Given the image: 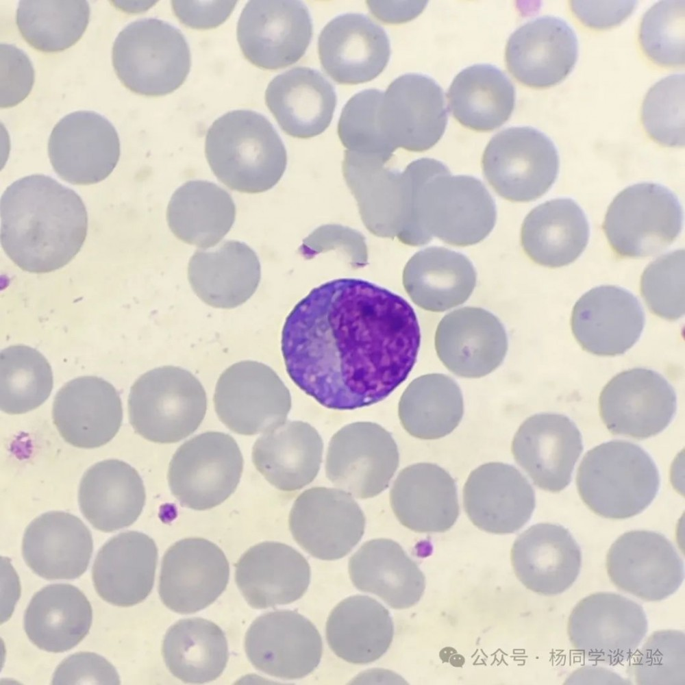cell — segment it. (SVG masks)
I'll return each mask as SVG.
<instances>
[{"instance_id": "6da1fadb", "label": "cell", "mask_w": 685, "mask_h": 685, "mask_svg": "<svg viewBox=\"0 0 685 685\" xmlns=\"http://www.w3.org/2000/svg\"><path fill=\"white\" fill-rule=\"evenodd\" d=\"M420 342L411 305L357 278L313 288L286 317L281 340L294 383L324 407L340 410L386 399L409 375Z\"/></svg>"}, {"instance_id": "7a4b0ae2", "label": "cell", "mask_w": 685, "mask_h": 685, "mask_svg": "<svg viewBox=\"0 0 685 685\" xmlns=\"http://www.w3.org/2000/svg\"><path fill=\"white\" fill-rule=\"evenodd\" d=\"M1 244L20 269L49 273L67 264L86 239L88 215L80 197L49 176L24 177L1 198Z\"/></svg>"}, {"instance_id": "3957f363", "label": "cell", "mask_w": 685, "mask_h": 685, "mask_svg": "<svg viewBox=\"0 0 685 685\" xmlns=\"http://www.w3.org/2000/svg\"><path fill=\"white\" fill-rule=\"evenodd\" d=\"M388 161L345 150L342 170L353 195L362 221L373 235L397 238L421 246L415 216L419 188L429 176L447 168L428 158L412 161L403 171L386 166Z\"/></svg>"}, {"instance_id": "277c9868", "label": "cell", "mask_w": 685, "mask_h": 685, "mask_svg": "<svg viewBox=\"0 0 685 685\" xmlns=\"http://www.w3.org/2000/svg\"><path fill=\"white\" fill-rule=\"evenodd\" d=\"M205 153L220 182L245 193L271 189L287 165L279 134L264 115L251 110L229 111L216 119L206 134Z\"/></svg>"}, {"instance_id": "5b68a950", "label": "cell", "mask_w": 685, "mask_h": 685, "mask_svg": "<svg viewBox=\"0 0 685 685\" xmlns=\"http://www.w3.org/2000/svg\"><path fill=\"white\" fill-rule=\"evenodd\" d=\"M576 485L582 500L595 514L625 519L651 503L659 491L660 474L653 459L640 446L611 440L584 455Z\"/></svg>"}, {"instance_id": "8992f818", "label": "cell", "mask_w": 685, "mask_h": 685, "mask_svg": "<svg viewBox=\"0 0 685 685\" xmlns=\"http://www.w3.org/2000/svg\"><path fill=\"white\" fill-rule=\"evenodd\" d=\"M415 214L423 245L433 237L456 247L486 238L497 219L495 203L478 179L452 175L449 169L435 173L420 186Z\"/></svg>"}, {"instance_id": "52a82bcc", "label": "cell", "mask_w": 685, "mask_h": 685, "mask_svg": "<svg viewBox=\"0 0 685 685\" xmlns=\"http://www.w3.org/2000/svg\"><path fill=\"white\" fill-rule=\"evenodd\" d=\"M112 64L121 83L149 97L169 94L186 80L191 66L188 42L179 29L153 18L133 21L112 47Z\"/></svg>"}, {"instance_id": "ba28073f", "label": "cell", "mask_w": 685, "mask_h": 685, "mask_svg": "<svg viewBox=\"0 0 685 685\" xmlns=\"http://www.w3.org/2000/svg\"><path fill=\"white\" fill-rule=\"evenodd\" d=\"M206 391L199 379L179 366H164L139 377L128 397L129 422L144 438L173 443L192 434L204 419Z\"/></svg>"}, {"instance_id": "9c48e42d", "label": "cell", "mask_w": 685, "mask_h": 685, "mask_svg": "<svg viewBox=\"0 0 685 685\" xmlns=\"http://www.w3.org/2000/svg\"><path fill=\"white\" fill-rule=\"evenodd\" d=\"M682 220L681 204L672 191L658 184L643 182L628 186L614 198L602 228L618 257L638 258L670 246L682 230Z\"/></svg>"}, {"instance_id": "30bf717a", "label": "cell", "mask_w": 685, "mask_h": 685, "mask_svg": "<svg viewBox=\"0 0 685 685\" xmlns=\"http://www.w3.org/2000/svg\"><path fill=\"white\" fill-rule=\"evenodd\" d=\"M553 142L532 127H512L494 136L482 155L484 176L493 190L512 202H529L546 193L559 172Z\"/></svg>"}, {"instance_id": "8fae6325", "label": "cell", "mask_w": 685, "mask_h": 685, "mask_svg": "<svg viewBox=\"0 0 685 685\" xmlns=\"http://www.w3.org/2000/svg\"><path fill=\"white\" fill-rule=\"evenodd\" d=\"M243 458L236 441L220 432L192 437L175 452L167 478L181 506L195 510L216 507L236 489Z\"/></svg>"}, {"instance_id": "7c38bea8", "label": "cell", "mask_w": 685, "mask_h": 685, "mask_svg": "<svg viewBox=\"0 0 685 685\" xmlns=\"http://www.w3.org/2000/svg\"><path fill=\"white\" fill-rule=\"evenodd\" d=\"M647 629L640 604L610 592L581 599L567 622L569 640L575 651L588 660L613 666L632 658Z\"/></svg>"}, {"instance_id": "4fadbf2b", "label": "cell", "mask_w": 685, "mask_h": 685, "mask_svg": "<svg viewBox=\"0 0 685 685\" xmlns=\"http://www.w3.org/2000/svg\"><path fill=\"white\" fill-rule=\"evenodd\" d=\"M220 421L246 436L271 432L286 421L291 408L289 390L266 364L236 362L220 375L213 397Z\"/></svg>"}, {"instance_id": "5bb4252c", "label": "cell", "mask_w": 685, "mask_h": 685, "mask_svg": "<svg viewBox=\"0 0 685 685\" xmlns=\"http://www.w3.org/2000/svg\"><path fill=\"white\" fill-rule=\"evenodd\" d=\"M397 445L377 423L355 422L331 438L325 460L327 479L357 499L374 497L389 486L399 466Z\"/></svg>"}, {"instance_id": "9a60e30c", "label": "cell", "mask_w": 685, "mask_h": 685, "mask_svg": "<svg viewBox=\"0 0 685 685\" xmlns=\"http://www.w3.org/2000/svg\"><path fill=\"white\" fill-rule=\"evenodd\" d=\"M308 8L293 0H252L243 8L237 25L242 54L255 66L276 70L297 62L312 36Z\"/></svg>"}, {"instance_id": "2e32d148", "label": "cell", "mask_w": 685, "mask_h": 685, "mask_svg": "<svg viewBox=\"0 0 685 685\" xmlns=\"http://www.w3.org/2000/svg\"><path fill=\"white\" fill-rule=\"evenodd\" d=\"M677 410L673 386L646 368L621 372L602 389L599 415L610 433L636 439L654 436L667 428Z\"/></svg>"}, {"instance_id": "e0dca14e", "label": "cell", "mask_w": 685, "mask_h": 685, "mask_svg": "<svg viewBox=\"0 0 685 685\" xmlns=\"http://www.w3.org/2000/svg\"><path fill=\"white\" fill-rule=\"evenodd\" d=\"M295 540L324 560L341 558L362 538L365 516L353 497L334 488L312 487L295 499L288 517Z\"/></svg>"}, {"instance_id": "ac0fdd59", "label": "cell", "mask_w": 685, "mask_h": 685, "mask_svg": "<svg viewBox=\"0 0 685 685\" xmlns=\"http://www.w3.org/2000/svg\"><path fill=\"white\" fill-rule=\"evenodd\" d=\"M378 119L382 133L395 151L398 148L426 151L438 142L447 126L443 89L426 75H401L384 92Z\"/></svg>"}, {"instance_id": "d6986e66", "label": "cell", "mask_w": 685, "mask_h": 685, "mask_svg": "<svg viewBox=\"0 0 685 685\" xmlns=\"http://www.w3.org/2000/svg\"><path fill=\"white\" fill-rule=\"evenodd\" d=\"M606 566L618 589L647 601L669 597L684 578V562L671 542L649 530L620 536L608 551Z\"/></svg>"}, {"instance_id": "ffe728a7", "label": "cell", "mask_w": 685, "mask_h": 685, "mask_svg": "<svg viewBox=\"0 0 685 685\" xmlns=\"http://www.w3.org/2000/svg\"><path fill=\"white\" fill-rule=\"evenodd\" d=\"M48 155L55 172L75 185L105 179L120 156L117 132L103 116L88 110L71 112L53 127Z\"/></svg>"}, {"instance_id": "44dd1931", "label": "cell", "mask_w": 685, "mask_h": 685, "mask_svg": "<svg viewBox=\"0 0 685 685\" xmlns=\"http://www.w3.org/2000/svg\"><path fill=\"white\" fill-rule=\"evenodd\" d=\"M245 649L258 670L273 677L295 680L316 668L323 643L310 620L297 612L282 610L253 621L245 634Z\"/></svg>"}, {"instance_id": "7402d4cb", "label": "cell", "mask_w": 685, "mask_h": 685, "mask_svg": "<svg viewBox=\"0 0 685 685\" xmlns=\"http://www.w3.org/2000/svg\"><path fill=\"white\" fill-rule=\"evenodd\" d=\"M229 577L228 560L216 545L203 538H184L163 556L158 593L169 609L192 614L212 604L225 590Z\"/></svg>"}, {"instance_id": "603a6c76", "label": "cell", "mask_w": 685, "mask_h": 685, "mask_svg": "<svg viewBox=\"0 0 685 685\" xmlns=\"http://www.w3.org/2000/svg\"><path fill=\"white\" fill-rule=\"evenodd\" d=\"M582 450V436L575 423L557 413L528 417L512 443L517 464L537 487L551 493H559L570 484Z\"/></svg>"}, {"instance_id": "cb8c5ba5", "label": "cell", "mask_w": 685, "mask_h": 685, "mask_svg": "<svg viewBox=\"0 0 685 685\" xmlns=\"http://www.w3.org/2000/svg\"><path fill=\"white\" fill-rule=\"evenodd\" d=\"M578 40L562 18L543 16L531 20L508 40L505 60L509 72L522 84L533 88L553 86L573 69Z\"/></svg>"}, {"instance_id": "d4e9b609", "label": "cell", "mask_w": 685, "mask_h": 685, "mask_svg": "<svg viewBox=\"0 0 685 685\" xmlns=\"http://www.w3.org/2000/svg\"><path fill=\"white\" fill-rule=\"evenodd\" d=\"M645 325L640 303L614 285L592 288L575 303L571 326L582 348L601 356L621 355L639 339Z\"/></svg>"}, {"instance_id": "484cf974", "label": "cell", "mask_w": 685, "mask_h": 685, "mask_svg": "<svg viewBox=\"0 0 685 685\" xmlns=\"http://www.w3.org/2000/svg\"><path fill=\"white\" fill-rule=\"evenodd\" d=\"M536 504L533 488L514 466L488 462L473 470L463 488L464 508L480 530L514 533L530 519Z\"/></svg>"}, {"instance_id": "4316f807", "label": "cell", "mask_w": 685, "mask_h": 685, "mask_svg": "<svg viewBox=\"0 0 685 685\" xmlns=\"http://www.w3.org/2000/svg\"><path fill=\"white\" fill-rule=\"evenodd\" d=\"M506 329L493 313L464 307L446 314L435 334V347L443 364L453 373L478 378L495 370L508 350Z\"/></svg>"}, {"instance_id": "83f0119b", "label": "cell", "mask_w": 685, "mask_h": 685, "mask_svg": "<svg viewBox=\"0 0 685 685\" xmlns=\"http://www.w3.org/2000/svg\"><path fill=\"white\" fill-rule=\"evenodd\" d=\"M318 53L325 72L342 84L365 83L377 77L390 56L384 29L366 15H339L323 27Z\"/></svg>"}, {"instance_id": "f1b7e54d", "label": "cell", "mask_w": 685, "mask_h": 685, "mask_svg": "<svg viewBox=\"0 0 685 685\" xmlns=\"http://www.w3.org/2000/svg\"><path fill=\"white\" fill-rule=\"evenodd\" d=\"M52 417L66 443L78 448H97L118 432L123 419L121 400L108 382L82 376L66 383L56 393Z\"/></svg>"}, {"instance_id": "f546056e", "label": "cell", "mask_w": 685, "mask_h": 685, "mask_svg": "<svg viewBox=\"0 0 685 685\" xmlns=\"http://www.w3.org/2000/svg\"><path fill=\"white\" fill-rule=\"evenodd\" d=\"M510 560L516 577L527 589L553 596L562 593L576 581L582 555L566 528L541 523L530 527L516 538Z\"/></svg>"}, {"instance_id": "4dcf8cb0", "label": "cell", "mask_w": 685, "mask_h": 685, "mask_svg": "<svg viewBox=\"0 0 685 685\" xmlns=\"http://www.w3.org/2000/svg\"><path fill=\"white\" fill-rule=\"evenodd\" d=\"M236 583L247 603L265 609L292 603L310 581L307 560L284 543L266 541L252 546L236 562Z\"/></svg>"}, {"instance_id": "1f68e13d", "label": "cell", "mask_w": 685, "mask_h": 685, "mask_svg": "<svg viewBox=\"0 0 685 685\" xmlns=\"http://www.w3.org/2000/svg\"><path fill=\"white\" fill-rule=\"evenodd\" d=\"M26 564L48 580H72L87 569L93 550L92 535L78 517L50 511L34 519L22 540Z\"/></svg>"}, {"instance_id": "d6a6232c", "label": "cell", "mask_w": 685, "mask_h": 685, "mask_svg": "<svg viewBox=\"0 0 685 685\" xmlns=\"http://www.w3.org/2000/svg\"><path fill=\"white\" fill-rule=\"evenodd\" d=\"M158 549L147 534L127 531L111 538L99 549L92 568L99 596L114 606L136 605L151 592Z\"/></svg>"}, {"instance_id": "836d02e7", "label": "cell", "mask_w": 685, "mask_h": 685, "mask_svg": "<svg viewBox=\"0 0 685 685\" xmlns=\"http://www.w3.org/2000/svg\"><path fill=\"white\" fill-rule=\"evenodd\" d=\"M390 503L398 521L419 533L445 532L460 513L454 480L432 463H416L402 469L390 491Z\"/></svg>"}, {"instance_id": "e575fe53", "label": "cell", "mask_w": 685, "mask_h": 685, "mask_svg": "<svg viewBox=\"0 0 685 685\" xmlns=\"http://www.w3.org/2000/svg\"><path fill=\"white\" fill-rule=\"evenodd\" d=\"M265 102L286 134L309 138L329 127L336 105V94L331 82L319 71L297 66L269 82Z\"/></svg>"}, {"instance_id": "d590c367", "label": "cell", "mask_w": 685, "mask_h": 685, "mask_svg": "<svg viewBox=\"0 0 685 685\" xmlns=\"http://www.w3.org/2000/svg\"><path fill=\"white\" fill-rule=\"evenodd\" d=\"M261 277L256 253L246 243L227 240L214 249L197 250L188 266L190 284L208 305L230 309L246 302Z\"/></svg>"}, {"instance_id": "8d00e7d4", "label": "cell", "mask_w": 685, "mask_h": 685, "mask_svg": "<svg viewBox=\"0 0 685 685\" xmlns=\"http://www.w3.org/2000/svg\"><path fill=\"white\" fill-rule=\"evenodd\" d=\"M146 494L138 471L127 463L105 460L84 474L78 501L83 516L95 529L112 532L133 524L142 512Z\"/></svg>"}, {"instance_id": "74e56055", "label": "cell", "mask_w": 685, "mask_h": 685, "mask_svg": "<svg viewBox=\"0 0 685 685\" xmlns=\"http://www.w3.org/2000/svg\"><path fill=\"white\" fill-rule=\"evenodd\" d=\"M323 440L310 424L286 421L264 433L252 448L256 469L276 488L295 491L311 483L322 462Z\"/></svg>"}, {"instance_id": "f35d334b", "label": "cell", "mask_w": 685, "mask_h": 685, "mask_svg": "<svg viewBox=\"0 0 685 685\" xmlns=\"http://www.w3.org/2000/svg\"><path fill=\"white\" fill-rule=\"evenodd\" d=\"M349 573L360 590L380 597L394 609L416 604L425 588V577L416 563L397 542L366 541L351 557Z\"/></svg>"}, {"instance_id": "ab89813d", "label": "cell", "mask_w": 685, "mask_h": 685, "mask_svg": "<svg viewBox=\"0 0 685 685\" xmlns=\"http://www.w3.org/2000/svg\"><path fill=\"white\" fill-rule=\"evenodd\" d=\"M589 232L580 206L571 199L558 198L538 205L526 216L521 229V244L534 262L558 268L572 263L582 253Z\"/></svg>"}, {"instance_id": "60d3db41", "label": "cell", "mask_w": 685, "mask_h": 685, "mask_svg": "<svg viewBox=\"0 0 685 685\" xmlns=\"http://www.w3.org/2000/svg\"><path fill=\"white\" fill-rule=\"evenodd\" d=\"M403 285L412 301L431 312H443L465 302L477 282L469 259L442 247L416 252L403 271Z\"/></svg>"}, {"instance_id": "b9f144b4", "label": "cell", "mask_w": 685, "mask_h": 685, "mask_svg": "<svg viewBox=\"0 0 685 685\" xmlns=\"http://www.w3.org/2000/svg\"><path fill=\"white\" fill-rule=\"evenodd\" d=\"M92 619L91 605L78 588L55 584L34 595L25 611L23 624L26 635L38 648L62 653L85 638Z\"/></svg>"}, {"instance_id": "7bdbcfd3", "label": "cell", "mask_w": 685, "mask_h": 685, "mask_svg": "<svg viewBox=\"0 0 685 685\" xmlns=\"http://www.w3.org/2000/svg\"><path fill=\"white\" fill-rule=\"evenodd\" d=\"M388 610L375 599L355 595L340 601L331 612L326 637L334 653L353 664H367L381 658L393 638Z\"/></svg>"}, {"instance_id": "ee69618b", "label": "cell", "mask_w": 685, "mask_h": 685, "mask_svg": "<svg viewBox=\"0 0 685 685\" xmlns=\"http://www.w3.org/2000/svg\"><path fill=\"white\" fill-rule=\"evenodd\" d=\"M236 206L230 195L213 182L190 180L173 194L166 211L169 227L182 241L214 247L230 230Z\"/></svg>"}, {"instance_id": "f6af8a7d", "label": "cell", "mask_w": 685, "mask_h": 685, "mask_svg": "<svg viewBox=\"0 0 685 685\" xmlns=\"http://www.w3.org/2000/svg\"><path fill=\"white\" fill-rule=\"evenodd\" d=\"M453 117L477 132L499 127L511 116L515 89L509 78L490 64H475L460 71L447 92Z\"/></svg>"}, {"instance_id": "bcb514c9", "label": "cell", "mask_w": 685, "mask_h": 685, "mask_svg": "<svg viewBox=\"0 0 685 685\" xmlns=\"http://www.w3.org/2000/svg\"><path fill=\"white\" fill-rule=\"evenodd\" d=\"M169 671L185 683L203 684L226 667L228 646L222 630L202 618L181 619L166 632L162 647Z\"/></svg>"}, {"instance_id": "7dc6e473", "label": "cell", "mask_w": 685, "mask_h": 685, "mask_svg": "<svg viewBox=\"0 0 685 685\" xmlns=\"http://www.w3.org/2000/svg\"><path fill=\"white\" fill-rule=\"evenodd\" d=\"M463 412L459 386L451 377L441 373L424 375L411 382L398 406L404 429L424 440L449 434L461 421Z\"/></svg>"}, {"instance_id": "c3c4849f", "label": "cell", "mask_w": 685, "mask_h": 685, "mask_svg": "<svg viewBox=\"0 0 685 685\" xmlns=\"http://www.w3.org/2000/svg\"><path fill=\"white\" fill-rule=\"evenodd\" d=\"M90 6L85 0H21L16 24L24 40L47 53L65 50L85 32Z\"/></svg>"}, {"instance_id": "681fc988", "label": "cell", "mask_w": 685, "mask_h": 685, "mask_svg": "<svg viewBox=\"0 0 685 685\" xmlns=\"http://www.w3.org/2000/svg\"><path fill=\"white\" fill-rule=\"evenodd\" d=\"M47 359L36 349L17 345L0 354V408L10 414H23L42 404L53 388Z\"/></svg>"}, {"instance_id": "f907efd6", "label": "cell", "mask_w": 685, "mask_h": 685, "mask_svg": "<svg viewBox=\"0 0 685 685\" xmlns=\"http://www.w3.org/2000/svg\"><path fill=\"white\" fill-rule=\"evenodd\" d=\"M384 92L371 88L351 97L343 107L338 135L346 151L389 161L395 151L380 129L378 112Z\"/></svg>"}, {"instance_id": "816d5d0a", "label": "cell", "mask_w": 685, "mask_h": 685, "mask_svg": "<svg viewBox=\"0 0 685 685\" xmlns=\"http://www.w3.org/2000/svg\"><path fill=\"white\" fill-rule=\"evenodd\" d=\"M684 1H660L643 16L639 42L645 55L664 67L684 65Z\"/></svg>"}, {"instance_id": "f5cc1de1", "label": "cell", "mask_w": 685, "mask_h": 685, "mask_svg": "<svg viewBox=\"0 0 685 685\" xmlns=\"http://www.w3.org/2000/svg\"><path fill=\"white\" fill-rule=\"evenodd\" d=\"M640 117L653 140L664 147H684V75H669L656 82L644 99Z\"/></svg>"}, {"instance_id": "db71d44e", "label": "cell", "mask_w": 685, "mask_h": 685, "mask_svg": "<svg viewBox=\"0 0 685 685\" xmlns=\"http://www.w3.org/2000/svg\"><path fill=\"white\" fill-rule=\"evenodd\" d=\"M684 633L676 630L653 632L634 653L629 673L637 684H684Z\"/></svg>"}, {"instance_id": "11a10c76", "label": "cell", "mask_w": 685, "mask_h": 685, "mask_svg": "<svg viewBox=\"0 0 685 685\" xmlns=\"http://www.w3.org/2000/svg\"><path fill=\"white\" fill-rule=\"evenodd\" d=\"M640 290L647 306L658 316L675 321L684 314V250L664 254L643 271Z\"/></svg>"}, {"instance_id": "9f6ffc18", "label": "cell", "mask_w": 685, "mask_h": 685, "mask_svg": "<svg viewBox=\"0 0 685 685\" xmlns=\"http://www.w3.org/2000/svg\"><path fill=\"white\" fill-rule=\"evenodd\" d=\"M330 251L339 252L353 269L368 264L369 253L364 236L360 232L339 224H326L314 229L302 241L299 253L306 259Z\"/></svg>"}, {"instance_id": "6f0895ef", "label": "cell", "mask_w": 685, "mask_h": 685, "mask_svg": "<svg viewBox=\"0 0 685 685\" xmlns=\"http://www.w3.org/2000/svg\"><path fill=\"white\" fill-rule=\"evenodd\" d=\"M1 108H11L24 100L34 82V70L27 55L14 45H1Z\"/></svg>"}, {"instance_id": "680465c9", "label": "cell", "mask_w": 685, "mask_h": 685, "mask_svg": "<svg viewBox=\"0 0 685 685\" xmlns=\"http://www.w3.org/2000/svg\"><path fill=\"white\" fill-rule=\"evenodd\" d=\"M114 667L93 652L82 651L65 658L56 668L51 684H120Z\"/></svg>"}, {"instance_id": "91938a15", "label": "cell", "mask_w": 685, "mask_h": 685, "mask_svg": "<svg viewBox=\"0 0 685 685\" xmlns=\"http://www.w3.org/2000/svg\"><path fill=\"white\" fill-rule=\"evenodd\" d=\"M574 15L584 25L606 29L621 23L637 5L635 1H571Z\"/></svg>"}, {"instance_id": "94428289", "label": "cell", "mask_w": 685, "mask_h": 685, "mask_svg": "<svg viewBox=\"0 0 685 685\" xmlns=\"http://www.w3.org/2000/svg\"><path fill=\"white\" fill-rule=\"evenodd\" d=\"M179 20L195 29H210L223 23L231 14L236 1H172Z\"/></svg>"}, {"instance_id": "6125c7cd", "label": "cell", "mask_w": 685, "mask_h": 685, "mask_svg": "<svg viewBox=\"0 0 685 685\" xmlns=\"http://www.w3.org/2000/svg\"><path fill=\"white\" fill-rule=\"evenodd\" d=\"M371 13L386 23L397 24L409 21L424 9L425 1H367Z\"/></svg>"}, {"instance_id": "be15d7a7", "label": "cell", "mask_w": 685, "mask_h": 685, "mask_svg": "<svg viewBox=\"0 0 685 685\" xmlns=\"http://www.w3.org/2000/svg\"><path fill=\"white\" fill-rule=\"evenodd\" d=\"M564 684H627L630 681L622 678L613 671L603 668L586 666L573 673L564 682Z\"/></svg>"}]
</instances>
